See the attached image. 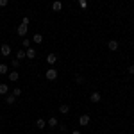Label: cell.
Listing matches in <instances>:
<instances>
[{"label": "cell", "mask_w": 134, "mask_h": 134, "mask_svg": "<svg viewBox=\"0 0 134 134\" xmlns=\"http://www.w3.org/2000/svg\"><path fill=\"white\" fill-rule=\"evenodd\" d=\"M100 98H102V97H100V93H98V91H93L91 95H90V100H91V102H95V104L100 102Z\"/></svg>", "instance_id": "obj_6"}, {"label": "cell", "mask_w": 134, "mask_h": 134, "mask_svg": "<svg viewBox=\"0 0 134 134\" xmlns=\"http://www.w3.org/2000/svg\"><path fill=\"white\" fill-rule=\"evenodd\" d=\"M9 4V0H0V7H5Z\"/></svg>", "instance_id": "obj_23"}, {"label": "cell", "mask_w": 134, "mask_h": 134, "mask_svg": "<svg viewBox=\"0 0 134 134\" xmlns=\"http://www.w3.org/2000/svg\"><path fill=\"white\" fill-rule=\"evenodd\" d=\"M25 57H29V59H34V57H36V50L29 47V50L25 52Z\"/></svg>", "instance_id": "obj_7"}, {"label": "cell", "mask_w": 134, "mask_h": 134, "mask_svg": "<svg viewBox=\"0 0 134 134\" xmlns=\"http://www.w3.org/2000/svg\"><path fill=\"white\" fill-rule=\"evenodd\" d=\"M7 90H9V86H7L5 82L0 84V95H5V93H7Z\"/></svg>", "instance_id": "obj_13"}, {"label": "cell", "mask_w": 134, "mask_h": 134, "mask_svg": "<svg viewBox=\"0 0 134 134\" xmlns=\"http://www.w3.org/2000/svg\"><path fill=\"white\" fill-rule=\"evenodd\" d=\"M13 66L18 68V66H20V61H18V59H13Z\"/></svg>", "instance_id": "obj_24"}, {"label": "cell", "mask_w": 134, "mask_h": 134, "mask_svg": "<svg viewBox=\"0 0 134 134\" xmlns=\"http://www.w3.org/2000/svg\"><path fill=\"white\" fill-rule=\"evenodd\" d=\"M79 5H81L82 9H86V7H88V0H79Z\"/></svg>", "instance_id": "obj_19"}, {"label": "cell", "mask_w": 134, "mask_h": 134, "mask_svg": "<svg viewBox=\"0 0 134 134\" xmlns=\"http://www.w3.org/2000/svg\"><path fill=\"white\" fill-rule=\"evenodd\" d=\"M14 100H16V97H14L13 93H11L9 97H5V102H7V104H14Z\"/></svg>", "instance_id": "obj_15"}, {"label": "cell", "mask_w": 134, "mask_h": 134, "mask_svg": "<svg viewBox=\"0 0 134 134\" xmlns=\"http://www.w3.org/2000/svg\"><path fill=\"white\" fill-rule=\"evenodd\" d=\"M88 124H90V114H81L79 116V125H84L86 127Z\"/></svg>", "instance_id": "obj_2"}, {"label": "cell", "mask_w": 134, "mask_h": 134, "mask_svg": "<svg viewBox=\"0 0 134 134\" xmlns=\"http://www.w3.org/2000/svg\"><path fill=\"white\" fill-rule=\"evenodd\" d=\"M21 23H23V25H29V16H25V18L21 20Z\"/></svg>", "instance_id": "obj_25"}, {"label": "cell", "mask_w": 134, "mask_h": 134, "mask_svg": "<svg viewBox=\"0 0 134 134\" xmlns=\"http://www.w3.org/2000/svg\"><path fill=\"white\" fill-rule=\"evenodd\" d=\"M13 95H14V97H20V95H21V90H20V88H14V90H13Z\"/></svg>", "instance_id": "obj_20"}, {"label": "cell", "mask_w": 134, "mask_h": 134, "mask_svg": "<svg viewBox=\"0 0 134 134\" xmlns=\"http://www.w3.org/2000/svg\"><path fill=\"white\" fill-rule=\"evenodd\" d=\"M52 9H54V11H61V9H63V2H59V0H55V2L52 4Z\"/></svg>", "instance_id": "obj_9"}, {"label": "cell", "mask_w": 134, "mask_h": 134, "mask_svg": "<svg viewBox=\"0 0 134 134\" xmlns=\"http://www.w3.org/2000/svg\"><path fill=\"white\" fill-rule=\"evenodd\" d=\"M75 81H77V82H79V84H82V82H84L82 75H77V77H75Z\"/></svg>", "instance_id": "obj_21"}, {"label": "cell", "mask_w": 134, "mask_h": 134, "mask_svg": "<svg viewBox=\"0 0 134 134\" xmlns=\"http://www.w3.org/2000/svg\"><path fill=\"white\" fill-rule=\"evenodd\" d=\"M21 45H23V47H27V48H29V45H31V40H23V41H21Z\"/></svg>", "instance_id": "obj_22"}, {"label": "cell", "mask_w": 134, "mask_h": 134, "mask_svg": "<svg viewBox=\"0 0 134 134\" xmlns=\"http://www.w3.org/2000/svg\"><path fill=\"white\" fill-rule=\"evenodd\" d=\"M0 118H2V114H0Z\"/></svg>", "instance_id": "obj_28"}, {"label": "cell", "mask_w": 134, "mask_h": 134, "mask_svg": "<svg viewBox=\"0 0 134 134\" xmlns=\"http://www.w3.org/2000/svg\"><path fill=\"white\" fill-rule=\"evenodd\" d=\"M32 41H34V43H38V45H40V43H43V36H41V34H34V38H32Z\"/></svg>", "instance_id": "obj_14"}, {"label": "cell", "mask_w": 134, "mask_h": 134, "mask_svg": "<svg viewBox=\"0 0 134 134\" xmlns=\"http://www.w3.org/2000/svg\"><path fill=\"white\" fill-rule=\"evenodd\" d=\"M107 47H109V50L116 52V50H118V47H120V45H118V41H116V40H109V43H107Z\"/></svg>", "instance_id": "obj_5"}, {"label": "cell", "mask_w": 134, "mask_h": 134, "mask_svg": "<svg viewBox=\"0 0 134 134\" xmlns=\"http://www.w3.org/2000/svg\"><path fill=\"white\" fill-rule=\"evenodd\" d=\"M129 73H134V64H132V66H129Z\"/></svg>", "instance_id": "obj_26"}, {"label": "cell", "mask_w": 134, "mask_h": 134, "mask_svg": "<svg viewBox=\"0 0 134 134\" xmlns=\"http://www.w3.org/2000/svg\"><path fill=\"white\" fill-rule=\"evenodd\" d=\"M4 73H7V66L5 64H0V75H4Z\"/></svg>", "instance_id": "obj_18"}, {"label": "cell", "mask_w": 134, "mask_h": 134, "mask_svg": "<svg viewBox=\"0 0 134 134\" xmlns=\"http://www.w3.org/2000/svg\"><path fill=\"white\" fill-rule=\"evenodd\" d=\"M59 113H61V114H68V113H70V107H68L66 104H63L61 107H59Z\"/></svg>", "instance_id": "obj_11"}, {"label": "cell", "mask_w": 134, "mask_h": 134, "mask_svg": "<svg viewBox=\"0 0 134 134\" xmlns=\"http://www.w3.org/2000/svg\"><path fill=\"white\" fill-rule=\"evenodd\" d=\"M27 29H29V25H18V29H16V32H18V36H25L27 34Z\"/></svg>", "instance_id": "obj_4"}, {"label": "cell", "mask_w": 134, "mask_h": 134, "mask_svg": "<svg viewBox=\"0 0 134 134\" xmlns=\"http://www.w3.org/2000/svg\"><path fill=\"white\" fill-rule=\"evenodd\" d=\"M55 61H57V55H55V54H48V55H47V63H48V64H54Z\"/></svg>", "instance_id": "obj_8"}, {"label": "cell", "mask_w": 134, "mask_h": 134, "mask_svg": "<svg viewBox=\"0 0 134 134\" xmlns=\"http://www.w3.org/2000/svg\"><path fill=\"white\" fill-rule=\"evenodd\" d=\"M48 127H57V118H54V116H52L50 120H48Z\"/></svg>", "instance_id": "obj_16"}, {"label": "cell", "mask_w": 134, "mask_h": 134, "mask_svg": "<svg viewBox=\"0 0 134 134\" xmlns=\"http://www.w3.org/2000/svg\"><path fill=\"white\" fill-rule=\"evenodd\" d=\"M36 127H38V129H45V127H47V122H45L43 118H40V120L36 122Z\"/></svg>", "instance_id": "obj_12"}, {"label": "cell", "mask_w": 134, "mask_h": 134, "mask_svg": "<svg viewBox=\"0 0 134 134\" xmlns=\"http://www.w3.org/2000/svg\"><path fill=\"white\" fill-rule=\"evenodd\" d=\"M72 134H81V131H72Z\"/></svg>", "instance_id": "obj_27"}, {"label": "cell", "mask_w": 134, "mask_h": 134, "mask_svg": "<svg viewBox=\"0 0 134 134\" xmlns=\"http://www.w3.org/2000/svg\"><path fill=\"white\" fill-rule=\"evenodd\" d=\"M0 54H2L4 57H7V55L11 54V47L9 45H2V47H0Z\"/></svg>", "instance_id": "obj_3"}, {"label": "cell", "mask_w": 134, "mask_h": 134, "mask_svg": "<svg viewBox=\"0 0 134 134\" xmlns=\"http://www.w3.org/2000/svg\"><path fill=\"white\" fill-rule=\"evenodd\" d=\"M18 79H20V73H18V72H11L9 73V81L14 82V81H18Z\"/></svg>", "instance_id": "obj_10"}, {"label": "cell", "mask_w": 134, "mask_h": 134, "mask_svg": "<svg viewBox=\"0 0 134 134\" xmlns=\"http://www.w3.org/2000/svg\"><path fill=\"white\" fill-rule=\"evenodd\" d=\"M45 77H47L48 81L57 79V70H55V68H48V70H47V73H45Z\"/></svg>", "instance_id": "obj_1"}, {"label": "cell", "mask_w": 134, "mask_h": 134, "mask_svg": "<svg viewBox=\"0 0 134 134\" xmlns=\"http://www.w3.org/2000/svg\"><path fill=\"white\" fill-rule=\"evenodd\" d=\"M23 57H25V52H23V50H18V52H16V59H18V61H21Z\"/></svg>", "instance_id": "obj_17"}]
</instances>
